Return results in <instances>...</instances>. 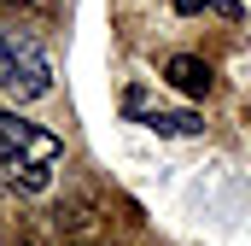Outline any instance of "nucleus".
I'll return each mask as SVG.
<instances>
[{
  "mask_svg": "<svg viewBox=\"0 0 251 246\" xmlns=\"http://www.w3.org/2000/svg\"><path fill=\"white\" fill-rule=\"evenodd\" d=\"M152 129H158V135H199V129H204V118H199V112H152Z\"/></svg>",
  "mask_w": 251,
  "mask_h": 246,
  "instance_id": "obj_4",
  "label": "nucleus"
},
{
  "mask_svg": "<svg viewBox=\"0 0 251 246\" xmlns=\"http://www.w3.org/2000/svg\"><path fill=\"white\" fill-rule=\"evenodd\" d=\"M164 76H170V82H176L187 100H204V94H210V82H216V76H210V64L193 59V53H176V59L164 64Z\"/></svg>",
  "mask_w": 251,
  "mask_h": 246,
  "instance_id": "obj_3",
  "label": "nucleus"
},
{
  "mask_svg": "<svg viewBox=\"0 0 251 246\" xmlns=\"http://www.w3.org/2000/svg\"><path fill=\"white\" fill-rule=\"evenodd\" d=\"M64 158L59 135H47L41 123H24L18 112H0V170L12 176V187L41 193L53 182V164Z\"/></svg>",
  "mask_w": 251,
  "mask_h": 246,
  "instance_id": "obj_1",
  "label": "nucleus"
},
{
  "mask_svg": "<svg viewBox=\"0 0 251 246\" xmlns=\"http://www.w3.org/2000/svg\"><path fill=\"white\" fill-rule=\"evenodd\" d=\"M0 94H12V100L53 94V64H47V53L29 35L6 30V24H0Z\"/></svg>",
  "mask_w": 251,
  "mask_h": 246,
  "instance_id": "obj_2",
  "label": "nucleus"
},
{
  "mask_svg": "<svg viewBox=\"0 0 251 246\" xmlns=\"http://www.w3.org/2000/svg\"><path fill=\"white\" fill-rule=\"evenodd\" d=\"M176 12H181V18H193V12H216V18H228V24H240V18H246V6H240V0H176Z\"/></svg>",
  "mask_w": 251,
  "mask_h": 246,
  "instance_id": "obj_5",
  "label": "nucleus"
}]
</instances>
